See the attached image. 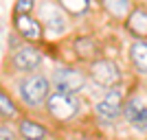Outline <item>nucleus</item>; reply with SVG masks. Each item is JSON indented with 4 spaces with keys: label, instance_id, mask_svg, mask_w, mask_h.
Instances as JSON below:
<instances>
[{
    "label": "nucleus",
    "instance_id": "obj_1",
    "mask_svg": "<svg viewBox=\"0 0 147 140\" xmlns=\"http://www.w3.org/2000/svg\"><path fill=\"white\" fill-rule=\"evenodd\" d=\"M51 94H53V83H51V77L44 72L35 70V72H29V74H20V79L16 81L18 103L26 112L44 110Z\"/></svg>",
    "mask_w": 147,
    "mask_h": 140
},
{
    "label": "nucleus",
    "instance_id": "obj_2",
    "mask_svg": "<svg viewBox=\"0 0 147 140\" xmlns=\"http://www.w3.org/2000/svg\"><path fill=\"white\" fill-rule=\"evenodd\" d=\"M86 105L88 103L84 98V94H66V92L53 90V94L49 96V101L44 105V114L61 127H73L84 118Z\"/></svg>",
    "mask_w": 147,
    "mask_h": 140
},
{
    "label": "nucleus",
    "instance_id": "obj_3",
    "mask_svg": "<svg viewBox=\"0 0 147 140\" xmlns=\"http://www.w3.org/2000/svg\"><path fill=\"white\" fill-rule=\"evenodd\" d=\"M127 90L119 85V88H108V90H99V96L92 101V114L99 123L103 125H117L123 121V105H125Z\"/></svg>",
    "mask_w": 147,
    "mask_h": 140
},
{
    "label": "nucleus",
    "instance_id": "obj_4",
    "mask_svg": "<svg viewBox=\"0 0 147 140\" xmlns=\"http://www.w3.org/2000/svg\"><path fill=\"white\" fill-rule=\"evenodd\" d=\"M35 15L42 22L46 37H64L73 26V18L64 11V7L57 0H40L35 7Z\"/></svg>",
    "mask_w": 147,
    "mask_h": 140
},
{
    "label": "nucleus",
    "instance_id": "obj_5",
    "mask_svg": "<svg viewBox=\"0 0 147 140\" xmlns=\"http://www.w3.org/2000/svg\"><path fill=\"white\" fill-rule=\"evenodd\" d=\"M86 72L90 77V83L97 90H108V88H119L125 85V72H123L121 64L112 57H97L86 66Z\"/></svg>",
    "mask_w": 147,
    "mask_h": 140
},
{
    "label": "nucleus",
    "instance_id": "obj_6",
    "mask_svg": "<svg viewBox=\"0 0 147 140\" xmlns=\"http://www.w3.org/2000/svg\"><path fill=\"white\" fill-rule=\"evenodd\" d=\"M49 77H51V83H53V90L66 92V94H84L88 90V85H92L90 77L86 72V66H79V64L57 66L53 68V72Z\"/></svg>",
    "mask_w": 147,
    "mask_h": 140
},
{
    "label": "nucleus",
    "instance_id": "obj_7",
    "mask_svg": "<svg viewBox=\"0 0 147 140\" xmlns=\"http://www.w3.org/2000/svg\"><path fill=\"white\" fill-rule=\"evenodd\" d=\"M123 123L132 134L147 140V96L143 92L127 90L125 105H123Z\"/></svg>",
    "mask_w": 147,
    "mask_h": 140
},
{
    "label": "nucleus",
    "instance_id": "obj_8",
    "mask_svg": "<svg viewBox=\"0 0 147 140\" xmlns=\"http://www.w3.org/2000/svg\"><path fill=\"white\" fill-rule=\"evenodd\" d=\"M44 61V50L40 48V44H29L22 42L11 50L9 57V72L13 74H29L35 72Z\"/></svg>",
    "mask_w": 147,
    "mask_h": 140
},
{
    "label": "nucleus",
    "instance_id": "obj_9",
    "mask_svg": "<svg viewBox=\"0 0 147 140\" xmlns=\"http://www.w3.org/2000/svg\"><path fill=\"white\" fill-rule=\"evenodd\" d=\"M11 26L22 42H29V44H44L46 42V31H44L42 22L37 20L35 13L11 15Z\"/></svg>",
    "mask_w": 147,
    "mask_h": 140
},
{
    "label": "nucleus",
    "instance_id": "obj_10",
    "mask_svg": "<svg viewBox=\"0 0 147 140\" xmlns=\"http://www.w3.org/2000/svg\"><path fill=\"white\" fill-rule=\"evenodd\" d=\"M70 46H73V53H75V64H79V66H88L90 61H94L97 57H101V53H103L99 40L94 35H90V33L73 35Z\"/></svg>",
    "mask_w": 147,
    "mask_h": 140
},
{
    "label": "nucleus",
    "instance_id": "obj_11",
    "mask_svg": "<svg viewBox=\"0 0 147 140\" xmlns=\"http://www.w3.org/2000/svg\"><path fill=\"white\" fill-rule=\"evenodd\" d=\"M121 26L132 40H147V2H134Z\"/></svg>",
    "mask_w": 147,
    "mask_h": 140
},
{
    "label": "nucleus",
    "instance_id": "obj_12",
    "mask_svg": "<svg viewBox=\"0 0 147 140\" xmlns=\"http://www.w3.org/2000/svg\"><path fill=\"white\" fill-rule=\"evenodd\" d=\"M127 64L129 70L147 81V40H129L127 44Z\"/></svg>",
    "mask_w": 147,
    "mask_h": 140
},
{
    "label": "nucleus",
    "instance_id": "obj_13",
    "mask_svg": "<svg viewBox=\"0 0 147 140\" xmlns=\"http://www.w3.org/2000/svg\"><path fill=\"white\" fill-rule=\"evenodd\" d=\"M18 125H16V131H18L20 140H51V129L46 125H42L40 121L31 118V116H20Z\"/></svg>",
    "mask_w": 147,
    "mask_h": 140
},
{
    "label": "nucleus",
    "instance_id": "obj_14",
    "mask_svg": "<svg viewBox=\"0 0 147 140\" xmlns=\"http://www.w3.org/2000/svg\"><path fill=\"white\" fill-rule=\"evenodd\" d=\"M97 7L101 9L105 18L114 22V24H123L127 13L134 7V0H97Z\"/></svg>",
    "mask_w": 147,
    "mask_h": 140
},
{
    "label": "nucleus",
    "instance_id": "obj_15",
    "mask_svg": "<svg viewBox=\"0 0 147 140\" xmlns=\"http://www.w3.org/2000/svg\"><path fill=\"white\" fill-rule=\"evenodd\" d=\"M22 116V107L16 98L9 94V92L0 85V121L5 123H11V121H18Z\"/></svg>",
    "mask_w": 147,
    "mask_h": 140
},
{
    "label": "nucleus",
    "instance_id": "obj_16",
    "mask_svg": "<svg viewBox=\"0 0 147 140\" xmlns=\"http://www.w3.org/2000/svg\"><path fill=\"white\" fill-rule=\"evenodd\" d=\"M57 2L64 7V11L70 18H81V15L90 13L92 9V0H57Z\"/></svg>",
    "mask_w": 147,
    "mask_h": 140
},
{
    "label": "nucleus",
    "instance_id": "obj_17",
    "mask_svg": "<svg viewBox=\"0 0 147 140\" xmlns=\"http://www.w3.org/2000/svg\"><path fill=\"white\" fill-rule=\"evenodd\" d=\"M35 7H37V0H16V5H13L11 15H24V13H35Z\"/></svg>",
    "mask_w": 147,
    "mask_h": 140
},
{
    "label": "nucleus",
    "instance_id": "obj_18",
    "mask_svg": "<svg viewBox=\"0 0 147 140\" xmlns=\"http://www.w3.org/2000/svg\"><path fill=\"white\" fill-rule=\"evenodd\" d=\"M0 140H18V131H13L9 125H0Z\"/></svg>",
    "mask_w": 147,
    "mask_h": 140
},
{
    "label": "nucleus",
    "instance_id": "obj_19",
    "mask_svg": "<svg viewBox=\"0 0 147 140\" xmlns=\"http://www.w3.org/2000/svg\"><path fill=\"white\" fill-rule=\"evenodd\" d=\"M68 140H101V138H99V136H92V134H75Z\"/></svg>",
    "mask_w": 147,
    "mask_h": 140
},
{
    "label": "nucleus",
    "instance_id": "obj_20",
    "mask_svg": "<svg viewBox=\"0 0 147 140\" xmlns=\"http://www.w3.org/2000/svg\"><path fill=\"white\" fill-rule=\"evenodd\" d=\"M121 140H141V138H134V136H132V138H121Z\"/></svg>",
    "mask_w": 147,
    "mask_h": 140
},
{
    "label": "nucleus",
    "instance_id": "obj_21",
    "mask_svg": "<svg viewBox=\"0 0 147 140\" xmlns=\"http://www.w3.org/2000/svg\"><path fill=\"white\" fill-rule=\"evenodd\" d=\"M134 2H147V0H134Z\"/></svg>",
    "mask_w": 147,
    "mask_h": 140
}]
</instances>
